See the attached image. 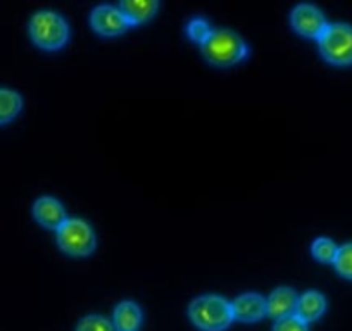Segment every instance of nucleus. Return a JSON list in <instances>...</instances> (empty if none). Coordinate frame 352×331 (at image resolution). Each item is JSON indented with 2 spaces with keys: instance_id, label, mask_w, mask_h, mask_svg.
<instances>
[{
  "instance_id": "obj_13",
  "label": "nucleus",
  "mask_w": 352,
  "mask_h": 331,
  "mask_svg": "<svg viewBox=\"0 0 352 331\" xmlns=\"http://www.w3.org/2000/svg\"><path fill=\"white\" fill-rule=\"evenodd\" d=\"M113 319L116 331H138L142 324V309L131 300H123L114 309Z\"/></svg>"
},
{
  "instance_id": "obj_15",
  "label": "nucleus",
  "mask_w": 352,
  "mask_h": 331,
  "mask_svg": "<svg viewBox=\"0 0 352 331\" xmlns=\"http://www.w3.org/2000/svg\"><path fill=\"white\" fill-rule=\"evenodd\" d=\"M338 245L328 236H318L311 245V254L316 261L324 262V264H333L335 258H337Z\"/></svg>"
},
{
  "instance_id": "obj_9",
  "label": "nucleus",
  "mask_w": 352,
  "mask_h": 331,
  "mask_svg": "<svg viewBox=\"0 0 352 331\" xmlns=\"http://www.w3.org/2000/svg\"><path fill=\"white\" fill-rule=\"evenodd\" d=\"M33 216L40 225L49 229H57L67 219L63 202L57 201L56 197H50V195L36 198L35 204H33Z\"/></svg>"
},
{
  "instance_id": "obj_18",
  "label": "nucleus",
  "mask_w": 352,
  "mask_h": 331,
  "mask_svg": "<svg viewBox=\"0 0 352 331\" xmlns=\"http://www.w3.org/2000/svg\"><path fill=\"white\" fill-rule=\"evenodd\" d=\"M76 331H116L114 330V324L109 319H106L104 316L99 314H90V316H85L83 319L78 323Z\"/></svg>"
},
{
  "instance_id": "obj_10",
  "label": "nucleus",
  "mask_w": 352,
  "mask_h": 331,
  "mask_svg": "<svg viewBox=\"0 0 352 331\" xmlns=\"http://www.w3.org/2000/svg\"><path fill=\"white\" fill-rule=\"evenodd\" d=\"M297 299H299V295L296 293V290L290 288V286H278L266 299V314L275 321L280 317L296 314Z\"/></svg>"
},
{
  "instance_id": "obj_3",
  "label": "nucleus",
  "mask_w": 352,
  "mask_h": 331,
  "mask_svg": "<svg viewBox=\"0 0 352 331\" xmlns=\"http://www.w3.org/2000/svg\"><path fill=\"white\" fill-rule=\"evenodd\" d=\"M28 33L32 42L43 50H57L69 40V25L56 11L43 9L30 18Z\"/></svg>"
},
{
  "instance_id": "obj_5",
  "label": "nucleus",
  "mask_w": 352,
  "mask_h": 331,
  "mask_svg": "<svg viewBox=\"0 0 352 331\" xmlns=\"http://www.w3.org/2000/svg\"><path fill=\"white\" fill-rule=\"evenodd\" d=\"M320 54L324 60L337 66L352 64V26L347 23H328L318 38Z\"/></svg>"
},
{
  "instance_id": "obj_8",
  "label": "nucleus",
  "mask_w": 352,
  "mask_h": 331,
  "mask_svg": "<svg viewBox=\"0 0 352 331\" xmlns=\"http://www.w3.org/2000/svg\"><path fill=\"white\" fill-rule=\"evenodd\" d=\"M233 317L242 323H256L266 316V299L259 293L245 292L232 302Z\"/></svg>"
},
{
  "instance_id": "obj_11",
  "label": "nucleus",
  "mask_w": 352,
  "mask_h": 331,
  "mask_svg": "<svg viewBox=\"0 0 352 331\" xmlns=\"http://www.w3.org/2000/svg\"><path fill=\"white\" fill-rule=\"evenodd\" d=\"M324 310H327V299L323 293L316 292V290H307L297 299L296 316L300 317L304 323L309 324L313 321H318L323 316Z\"/></svg>"
},
{
  "instance_id": "obj_19",
  "label": "nucleus",
  "mask_w": 352,
  "mask_h": 331,
  "mask_svg": "<svg viewBox=\"0 0 352 331\" xmlns=\"http://www.w3.org/2000/svg\"><path fill=\"white\" fill-rule=\"evenodd\" d=\"M273 331H309L307 330V323H304L300 317H297L296 314H290V316L280 317L273 324Z\"/></svg>"
},
{
  "instance_id": "obj_2",
  "label": "nucleus",
  "mask_w": 352,
  "mask_h": 331,
  "mask_svg": "<svg viewBox=\"0 0 352 331\" xmlns=\"http://www.w3.org/2000/svg\"><path fill=\"white\" fill-rule=\"evenodd\" d=\"M190 321L202 331H225L235 321L232 302L221 295H201L188 307Z\"/></svg>"
},
{
  "instance_id": "obj_4",
  "label": "nucleus",
  "mask_w": 352,
  "mask_h": 331,
  "mask_svg": "<svg viewBox=\"0 0 352 331\" xmlns=\"http://www.w3.org/2000/svg\"><path fill=\"white\" fill-rule=\"evenodd\" d=\"M57 245L63 252L73 258H87L97 247L96 231L88 221L81 218H67L56 229Z\"/></svg>"
},
{
  "instance_id": "obj_7",
  "label": "nucleus",
  "mask_w": 352,
  "mask_h": 331,
  "mask_svg": "<svg viewBox=\"0 0 352 331\" xmlns=\"http://www.w3.org/2000/svg\"><path fill=\"white\" fill-rule=\"evenodd\" d=\"M90 25L99 35L104 36H118L131 26L120 5L111 4L97 5L90 14Z\"/></svg>"
},
{
  "instance_id": "obj_17",
  "label": "nucleus",
  "mask_w": 352,
  "mask_h": 331,
  "mask_svg": "<svg viewBox=\"0 0 352 331\" xmlns=\"http://www.w3.org/2000/svg\"><path fill=\"white\" fill-rule=\"evenodd\" d=\"M212 28L209 25V21L202 16H197V18H192L190 21L187 23V35L188 38L194 40L197 43H204L208 40V36L211 35Z\"/></svg>"
},
{
  "instance_id": "obj_14",
  "label": "nucleus",
  "mask_w": 352,
  "mask_h": 331,
  "mask_svg": "<svg viewBox=\"0 0 352 331\" xmlns=\"http://www.w3.org/2000/svg\"><path fill=\"white\" fill-rule=\"evenodd\" d=\"M23 109V99L11 89H0V124L14 119Z\"/></svg>"
},
{
  "instance_id": "obj_1",
  "label": "nucleus",
  "mask_w": 352,
  "mask_h": 331,
  "mask_svg": "<svg viewBox=\"0 0 352 331\" xmlns=\"http://www.w3.org/2000/svg\"><path fill=\"white\" fill-rule=\"evenodd\" d=\"M202 56L218 67H228L249 56V45L240 33L230 28H212L211 35L201 43Z\"/></svg>"
},
{
  "instance_id": "obj_6",
  "label": "nucleus",
  "mask_w": 352,
  "mask_h": 331,
  "mask_svg": "<svg viewBox=\"0 0 352 331\" xmlns=\"http://www.w3.org/2000/svg\"><path fill=\"white\" fill-rule=\"evenodd\" d=\"M290 25L299 35L318 40L328 26L323 12L313 4H299L290 12Z\"/></svg>"
},
{
  "instance_id": "obj_16",
  "label": "nucleus",
  "mask_w": 352,
  "mask_h": 331,
  "mask_svg": "<svg viewBox=\"0 0 352 331\" xmlns=\"http://www.w3.org/2000/svg\"><path fill=\"white\" fill-rule=\"evenodd\" d=\"M335 269L340 276L344 278L352 279V242L344 243V245L338 247L337 258L333 261Z\"/></svg>"
},
{
  "instance_id": "obj_12",
  "label": "nucleus",
  "mask_w": 352,
  "mask_h": 331,
  "mask_svg": "<svg viewBox=\"0 0 352 331\" xmlns=\"http://www.w3.org/2000/svg\"><path fill=\"white\" fill-rule=\"evenodd\" d=\"M161 4L157 0H123L120 4V9L126 16L128 23L131 26L142 25L155 16Z\"/></svg>"
}]
</instances>
